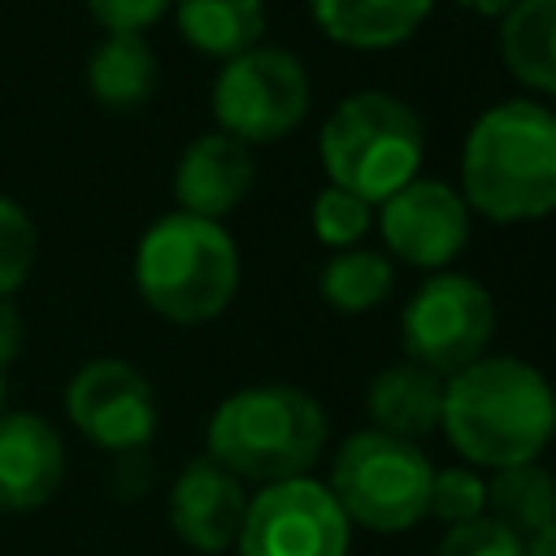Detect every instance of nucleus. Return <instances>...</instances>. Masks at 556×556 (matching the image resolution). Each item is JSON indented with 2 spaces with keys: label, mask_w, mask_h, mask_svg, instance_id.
I'll return each mask as SVG.
<instances>
[{
  "label": "nucleus",
  "mask_w": 556,
  "mask_h": 556,
  "mask_svg": "<svg viewBox=\"0 0 556 556\" xmlns=\"http://www.w3.org/2000/svg\"><path fill=\"white\" fill-rule=\"evenodd\" d=\"M439 434L469 469L539 460L556 434V391L530 361L478 356L443 378Z\"/></svg>",
  "instance_id": "nucleus-1"
},
{
  "label": "nucleus",
  "mask_w": 556,
  "mask_h": 556,
  "mask_svg": "<svg viewBox=\"0 0 556 556\" xmlns=\"http://www.w3.org/2000/svg\"><path fill=\"white\" fill-rule=\"evenodd\" d=\"M469 213L500 226L556 213V113L539 100H500L473 117L460 148Z\"/></svg>",
  "instance_id": "nucleus-2"
},
{
  "label": "nucleus",
  "mask_w": 556,
  "mask_h": 556,
  "mask_svg": "<svg viewBox=\"0 0 556 556\" xmlns=\"http://www.w3.org/2000/svg\"><path fill=\"white\" fill-rule=\"evenodd\" d=\"M326 408L291 382H261L226 395L208 421V456L239 482L274 486L304 478L326 452Z\"/></svg>",
  "instance_id": "nucleus-3"
},
{
  "label": "nucleus",
  "mask_w": 556,
  "mask_h": 556,
  "mask_svg": "<svg viewBox=\"0 0 556 556\" xmlns=\"http://www.w3.org/2000/svg\"><path fill=\"white\" fill-rule=\"evenodd\" d=\"M330 187H343L374 208L417 178L426 156V126L417 109L391 91L343 96L317 135Z\"/></svg>",
  "instance_id": "nucleus-4"
},
{
  "label": "nucleus",
  "mask_w": 556,
  "mask_h": 556,
  "mask_svg": "<svg viewBox=\"0 0 556 556\" xmlns=\"http://www.w3.org/2000/svg\"><path fill=\"white\" fill-rule=\"evenodd\" d=\"M135 282L152 313L178 326L217 317L239 291V252L226 226L169 213L139 239Z\"/></svg>",
  "instance_id": "nucleus-5"
},
{
  "label": "nucleus",
  "mask_w": 556,
  "mask_h": 556,
  "mask_svg": "<svg viewBox=\"0 0 556 556\" xmlns=\"http://www.w3.org/2000/svg\"><path fill=\"white\" fill-rule=\"evenodd\" d=\"M430 478L434 465L417 443L365 426L339 443L326 491L334 495L348 521L395 534L426 517Z\"/></svg>",
  "instance_id": "nucleus-6"
},
{
  "label": "nucleus",
  "mask_w": 556,
  "mask_h": 556,
  "mask_svg": "<svg viewBox=\"0 0 556 556\" xmlns=\"http://www.w3.org/2000/svg\"><path fill=\"white\" fill-rule=\"evenodd\" d=\"M313 83L295 52L287 48H248L222 61L213 83V117L222 135L239 143H274L308 117Z\"/></svg>",
  "instance_id": "nucleus-7"
},
{
  "label": "nucleus",
  "mask_w": 556,
  "mask_h": 556,
  "mask_svg": "<svg viewBox=\"0 0 556 556\" xmlns=\"http://www.w3.org/2000/svg\"><path fill=\"white\" fill-rule=\"evenodd\" d=\"M491 334H495L491 291L478 278L456 269L430 274L400 313L404 361L426 365L439 378H452L456 369L486 356Z\"/></svg>",
  "instance_id": "nucleus-8"
},
{
  "label": "nucleus",
  "mask_w": 556,
  "mask_h": 556,
  "mask_svg": "<svg viewBox=\"0 0 556 556\" xmlns=\"http://www.w3.org/2000/svg\"><path fill=\"white\" fill-rule=\"evenodd\" d=\"M235 547L239 556H348L352 521L343 517L326 482H313L304 473L261 486L248 500Z\"/></svg>",
  "instance_id": "nucleus-9"
},
{
  "label": "nucleus",
  "mask_w": 556,
  "mask_h": 556,
  "mask_svg": "<svg viewBox=\"0 0 556 556\" xmlns=\"http://www.w3.org/2000/svg\"><path fill=\"white\" fill-rule=\"evenodd\" d=\"M374 217H378L387 256L426 274L447 269L469 243V204L456 187L439 178L417 174L413 182L391 191L374 208Z\"/></svg>",
  "instance_id": "nucleus-10"
},
{
  "label": "nucleus",
  "mask_w": 556,
  "mask_h": 556,
  "mask_svg": "<svg viewBox=\"0 0 556 556\" xmlns=\"http://www.w3.org/2000/svg\"><path fill=\"white\" fill-rule=\"evenodd\" d=\"M65 408L74 426L109 452H135L156 430V400L148 378L135 365L113 356L91 361L74 374L65 391Z\"/></svg>",
  "instance_id": "nucleus-11"
},
{
  "label": "nucleus",
  "mask_w": 556,
  "mask_h": 556,
  "mask_svg": "<svg viewBox=\"0 0 556 556\" xmlns=\"http://www.w3.org/2000/svg\"><path fill=\"white\" fill-rule=\"evenodd\" d=\"M243 513H248L243 482L230 469H222L213 456L191 460L169 491V526L195 552H226L243 530Z\"/></svg>",
  "instance_id": "nucleus-12"
},
{
  "label": "nucleus",
  "mask_w": 556,
  "mask_h": 556,
  "mask_svg": "<svg viewBox=\"0 0 556 556\" xmlns=\"http://www.w3.org/2000/svg\"><path fill=\"white\" fill-rule=\"evenodd\" d=\"M252 152L248 143L230 139V135H200L174 169V195H178V213L191 217H226L230 208L243 204V195L252 191Z\"/></svg>",
  "instance_id": "nucleus-13"
},
{
  "label": "nucleus",
  "mask_w": 556,
  "mask_h": 556,
  "mask_svg": "<svg viewBox=\"0 0 556 556\" xmlns=\"http://www.w3.org/2000/svg\"><path fill=\"white\" fill-rule=\"evenodd\" d=\"M65 469V447L56 430L35 413L0 417V508H39Z\"/></svg>",
  "instance_id": "nucleus-14"
},
{
  "label": "nucleus",
  "mask_w": 556,
  "mask_h": 556,
  "mask_svg": "<svg viewBox=\"0 0 556 556\" xmlns=\"http://www.w3.org/2000/svg\"><path fill=\"white\" fill-rule=\"evenodd\" d=\"M365 413L369 426L395 439H426L439 430V413H443V378L430 374L426 365L413 361H395L387 369H378L369 378L365 391Z\"/></svg>",
  "instance_id": "nucleus-15"
},
{
  "label": "nucleus",
  "mask_w": 556,
  "mask_h": 556,
  "mask_svg": "<svg viewBox=\"0 0 556 556\" xmlns=\"http://www.w3.org/2000/svg\"><path fill=\"white\" fill-rule=\"evenodd\" d=\"M434 0H308L313 22L326 39L361 52H382L417 35Z\"/></svg>",
  "instance_id": "nucleus-16"
},
{
  "label": "nucleus",
  "mask_w": 556,
  "mask_h": 556,
  "mask_svg": "<svg viewBox=\"0 0 556 556\" xmlns=\"http://www.w3.org/2000/svg\"><path fill=\"white\" fill-rule=\"evenodd\" d=\"M500 56L521 87L556 96V0H517L500 17Z\"/></svg>",
  "instance_id": "nucleus-17"
},
{
  "label": "nucleus",
  "mask_w": 556,
  "mask_h": 556,
  "mask_svg": "<svg viewBox=\"0 0 556 556\" xmlns=\"http://www.w3.org/2000/svg\"><path fill=\"white\" fill-rule=\"evenodd\" d=\"M178 35L213 61H230L261 43L265 0H174Z\"/></svg>",
  "instance_id": "nucleus-18"
},
{
  "label": "nucleus",
  "mask_w": 556,
  "mask_h": 556,
  "mask_svg": "<svg viewBox=\"0 0 556 556\" xmlns=\"http://www.w3.org/2000/svg\"><path fill=\"white\" fill-rule=\"evenodd\" d=\"M486 517L495 526H504L508 534H517L521 543L534 539L539 530H547L556 521V478L539 460L491 469V478H486Z\"/></svg>",
  "instance_id": "nucleus-19"
},
{
  "label": "nucleus",
  "mask_w": 556,
  "mask_h": 556,
  "mask_svg": "<svg viewBox=\"0 0 556 556\" xmlns=\"http://www.w3.org/2000/svg\"><path fill=\"white\" fill-rule=\"evenodd\" d=\"M87 87L109 109L143 104L156 87V56L143 35H109L87 65Z\"/></svg>",
  "instance_id": "nucleus-20"
},
{
  "label": "nucleus",
  "mask_w": 556,
  "mask_h": 556,
  "mask_svg": "<svg viewBox=\"0 0 556 556\" xmlns=\"http://www.w3.org/2000/svg\"><path fill=\"white\" fill-rule=\"evenodd\" d=\"M395 269L387 252L369 248H343L330 252V261L317 274V291L334 313H369L391 295Z\"/></svg>",
  "instance_id": "nucleus-21"
},
{
  "label": "nucleus",
  "mask_w": 556,
  "mask_h": 556,
  "mask_svg": "<svg viewBox=\"0 0 556 556\" xmlns=\"http://www.w3.org/2000/svg\"><path fill=\"white\" fill-rule=\"evenodd\" d=\"M308 222H313V235L321 248L330 252H343V248H356L365 239V230L374 226V204L343 191V187H321L313 195V208H308Z\"/></svg>",
  "instance_id": "nucleus-22"
},
{
  "label": "nucleus",
  "mask_w": 556,
  "mask_h": 556,
  "mask_svg": "<svg viewBox=\"0 0 556 556\" xmlns=\"http://www.w3.org/2000/svg\"><path fill=\"white\" fill-rule=\"evenodd\" d=\"M426 517H439L447 530L486 517V478L469 465L456 469H434L430 478V500H426Z\"/></svg>",
  "instance_id": "nucleus-23"
},
{
  "label": "nucleus",
  "mask_w": 556,
  "mask_h": 556,
  "mask_svg": "<svg viewBox=\"0 0 556 556\" xmlns=\"http://www.w3.org/2000/svg\"><path fill=\"white\" fill-rule=\"evenodd\" d=\"M30 261H35V226L13 200H0V300L22 287Z\"/></svg>",
  "instance_id": "nucleus-24"
},
{
  "label": "nucleus",
  "mask_w": 556,
  "mask_h": 556,
  "mask_svg": "<svg viewBox=\"0 0 556 556\" xmlns=\"http://www.w3.org/2000/svg\"><path fill=\"white\" fill-rule=\"evenodd\" d=\"M434 556H526V543L508 534L504 526H495L491 517H478V521L452 526L439 539Z\"/></svg>",
  "instance_id": "nucleus-25"
},
{
  "label": "nucleus",
  "mask_w": 556,
  "mask_h": 556,
  "mask_svg": "<svg viewBox=\"0 0 556 556\" xmlns=\"http://www.w3.org/2000/svg\"><path fill=\"white\" fill-rule=\"evenodd\" d=\"M87 9L109 35H143L174 9V0H87Z\"/></svg>",
  "instance_id": "nucleus-26"
},
{
  "label": "nucleus",
  "mask_w": 556,
  "mask_h": 556,
  "mask_svg": "<svg viewBox=\"0 0 556 556\" xmlns=\"http://www.w3.org/2000/svg\"><path fill=\"white\" fill-rule=\"evenodd\" d=\"M17 343H22V321H17V313L0 300V369L9 365V356L17 352Z\"/></svg>",
  "instance_id": "nucleus-27"
},
{
  "label": "nucleus",
  "mask_w": 556,
  "mask_h": 556,
  "mask_svg": "<svg viewBox=\"0 0 556 556\" xmlns=\"http://www.w3.org/2000/svg\"><path fill=\"white\" fill-rule=\"evenodd\" d=\"M465 13H478V17H504L517 0H456Z\"/></svg>",
  "instance_id": "nucleus-28"
},
{
  "label": "nucleus",
  "mask_w": 556,
  "mask_h": 556,
  "mask_svg": "<svg viewBox=\"0 0 556 556\" xmlns=\"http://www.w3.org/2000/svg\"><path fill=\"white\" fill-rule=\"evenodd\" d=\"M526 556H556V521L539 530L534 539H526Z\"/></svg>",
  "instance_id": "nucleus-29"
},
{
  "label": "nucleus",
  "mask_w": 556,
  "mask_h": 556,
  "mask_svg": "<svg viewBox=\"0 0 556 556\" xmlns=\"http://www.w3.org/2000/svg\"><path fill=\"white\" fill-rule=\"evenodd\" d=\"M0 404H4V378H0Z\"/></svg>",
  "instance_id": "nucleus-30"
}]
</instances>
